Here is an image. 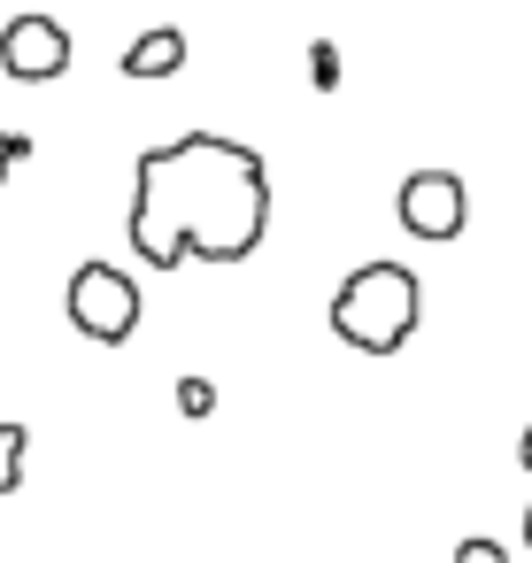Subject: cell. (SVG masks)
Returning <instances> with one entry per match:
<instances>
[{"mask_svg": "<svg viewBox=\"0 0 532 563\" xmlns=\"http://www.w3.org/2000/svg\"><path fill=\"white\" fill-rule=\"evenodd\" d=\"M270 232V170L255 147L224 132H186L170 147L140 155V194H132V247L155 271H178L186 255L201 263H247Z\"/></svg>", "mask_w": 532, "mask_h": 563, "instance_id": "obj_1", "label": "cell"}, {"mask_svg": "<svg viewBox=\"0 0 532 563\" xmlns=\"http://www.w3.org/2000/svg\"><path fill=\"white\" fill-rule=\"evenodd\" d=\"M517 463H524V471H532V424H524V440H517Z\"/></svg>", "mask_w": 532, "mask_h": 563, "instance_id": "obj_11", "label": "cell"}, {"mask_svg": "<svg viewBox=\"0 0 532 563\" xmlns=\"http://www.w3.org/2000/svg\"><path fill=\"white\" fill-rule=\"evenodd\" d=\"M178 409H186V417H209V409H217V386H209V378H178Z\"/></svg>", "mask_w": 532, "mask_h": 563, "instance_id": "obj_8", "label": "cell"}, {"mask_svg": "<svg viewBox=\"0 0 532 563\" xmlns=\"http://www.w3.org/2000/svg\"><path fill=\"white\" fill-rule=\"evenodd\" d=\"M70 324L101 347H124L140 332V286L117 263H78L70 271Z\"/></svg>", "mask_w": 532, "mask_h": 563, "instance_id": "obj_3", "label": "cell"}, {"mask_svg": "<svg viewBox=\"0 0 532 563\" xmlns=\"http://www.w3.org/2000/svg\"><path fill=\"white\" fill-rule=\"evenodd\" d=\"M394 217H401L409 240H463V224H470V194H463L455 170H409Z\"/></svg>", "mask_w": 532, "mask_h": 563, "instance_id": "obj_4", "label": "cell"}, {"mask_svg": "<svg viewBox=\"0 0 532 563\" xmlns=\"http://www.w3.org/2000/svg\"><path fill=\"white\" fill-rule=\"evenodd\" d=\"M455 563H509V555H501L494 540H463V548H455Z\"/></svg>", "mask_w": 532, "mask_h": 563, "instance_id": "obj_10", "label": "cell"}, {"mask_svg": "<svg viewBox=\"0 0 532 563\" xmlns=\"http://www.w3.org/2000/svg\"><path fill=\"white\" fill-rule=\"evenodd\" d=\"M24 155H32V140H24V132H0V186H9V170H16Z\"/></svg>", "mask_w": 532, "mask_h": 563, "instance_id": "obj_9", "label": "cell"}, {"mask_svg": "<svg viewBox=\"0 0 532 563\" xmlns=\"http://www.w3.org/2000/svg\"><path fill=\"white\" fill-rule=\"evenodd\" d=\"M0 70H9L16 86H47L70 70V32L55 16H16L9 32H0Z\"/></svg>", "mask_w": 532, "mask_h": 563, "instance_id": "obj_5", "label": "cell"}, {"mask_svg": "<svg viewBox=\"0 0 532 563\" xmlns=\"http://www.w3.org/2000/svg\"><path fill=\"white\" fill-rule=\"evenodd\" d=\"M524 548H532V509H524Z\"/></svg>", "mask_w": 532, "mask_h": 563, "instance_id": "obj_12", "label": "cell"}, {"mask_svg": "<svg viewBox=\"0 0 532 563\" xmlns=\"http://www.w3.org/2000/svg\"><path fill=\"white\" fill-rule=\"evenodd\" d=\"M178 70H186V32H170V24L124 47V78H178Z\"/></svg>", "mask_w": 532, "mask_h": 563, "instance_id": "obj_6", "label": "cell"}, {"mask_svg": "<svg viewBox=\"0 0 532 563\" xmlns=\"http://www.w3.org/2000/svg\"><path fill=\"white\" fill-rule=\"evenodd\" d=\"M24 448H32L24 424H0V494H16V486H24Z\"/></svg>", "mask_w": 532, "mask_h": 563, "instance_id": "obj_7", "label": "cell"}, {"mask_svg": "<svg viewBox=\"0 0 532 563\" xmlns=\"http://www.w3.org/2000/svg\"><path fill=\"white\" fill-rule=\"evenodd\" d=\"M424 317V286L409 263H355L332 294V332L355 355H401Z\"/></svg>", "mask_w": 532, "mask_h": 563, "instance_id": "obj_2", "label": "cell"}]
</instances>
